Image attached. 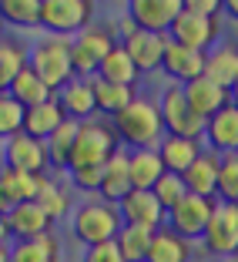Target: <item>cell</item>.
<instances>
[{"instance_id":"5b68a950","label":"cell","mask_w":238,"mask_h":262,"mask_svg":"<svg viewBox=\"0 0 238 262\" xmlns=\"http://www.w3.org/2000/svg\"><path fill=\"white\" fill-rule=\"evenodd\" d=\"M94 0H44L40 4V31L54 37H77L94 24Z\"/></svg>"},{"instance_id":"9a60e30c","label":"cell","mask_w":238,"mask_h":262,"mask_svg":"<svg viewBox=\"0 0 238 262\" xmlns=\"http://www.w3.org/2000/svg\"><path fill=\"white\" fill-rule=\"evenodd\" d=\"M117 208H121V219L128 225H145V229H154V232L161 229L164 219H168V212L161 208V202L154 199V192H141V188H131L117 202Z\"/></svg>"},{"instance_id":"52a82bcc","label":"cell","mask_w":238,"mask_h":262,"mask_svg":"<svg viewBox=\"0 0 238 262\" xmlns=\"http://www.w3.org/2000/svg\"><path fill=\"white\" fill-rule=\"evenodd\" d=\"M158 111L164 121V135H181V138H205V118L188 104L181 84H164L158 94Z\"/></svg>"},{"instance_id":"7dc6e473","label":"cell","mask_w":238,"mask_h":262,"mask_svg":"<svg viewBox=\"0 0 238 262\" xmlns=\"http://www.w3.org/2000/svg\"><path fill=\"white\" fill-rule=\"evenodd\" d=\"M208 262H238V255H228V259H208Z\"/></svg>"},{"instance_id":"83f0119b","label":"cell","mask_w":238,"mask_h":262,"mask_svg":"<svg viewBox=\"0 0 238 262\" xmlns=\"http://www.w3.org/2000/svg\"><path fill=\"white\" fill-rule=\"evenodd\" d=\"M91 88H94V104H98L101 118H114L117 111H124L138 98V88L114 84V81H104V77H91Z\"/></svg>"},{"instance_id":"60d3db41","label":"cell","mask_w":238,"mask_h":262,"mask_svg":"<svg viewBox=\"0 0 238 262\" xmlns=\"http://www.w3.org/2000/svg\"><path fill=\"white\" fill-rule=\"evenodd\" d=\"M81 262H128L117 249V242H101V246H87L81 252Z\"/></svg>"},{"instance_id":"44dd1931","label":"cell","mask_w":238,"mask_h":262,"mask_svg":"<svg viewBox=\"0 0 238 262\" xmlns=\"http://www.w3.org/2000/svg\"><path fill=\"white\" fill-rule=\"evenodd\" d=\"M34 202L44 208L47 219H51L54 225L74 215V195H70V188L61 185V178H57L54 171H47V175L40 178V188H37V199Z\"/></svg>"},{"instance_id":"74e56055","label":"cell","mask_w":238,"mask_h":262,"mask_svg":"<svg viewBox=\"0 0 238 262\" xmlns=\"http://www.w3.org/2000/svg\"><path fill=\"white\" fill-rule=\"evenodd\" d=\"M215 202H238V155H222Z\"/></svg>"},{"instance_id":"f35d334b","label":"cell","mask_w":238,"mask_h":262,"mask_svg":"<svg viewBox=\"0 0 238 262\" xmlns=\"http://www.w3.org/2000/svg\"><path fill=\"white\" fill-rule=\"evenodd\" d=\"M154 192V199L161 202V208L164 212H171V208L178 205V202L188 195V188H184V178L181 175H175V171H164L161 178H158V185L151 188Z\"/></svg>"},{"instance_id":"d6986e66","label":"cell","mask_w":238,"mask_h":262,"mask_svg":"<svg viewBox=\"0 0 238 262\" xmlns=\"http://www.w3.org/2000/svg\"><path fill=\"white\" fill-rule=\"evenodd\" d=\"M57 104H61V111L67 118H74V121H87V118H98V104H94V88L87 77H74V81H67V84L61 88V91L54 94Z\"/></svg>"},{"instance_id":"ba28073f","label":"cell","mask_w":238,"mask_h":262,"mask_svg":"<svg viewBox=\"0 0 238 262\" xmlns=\"http://www.w3.org/2000/svg\"><path fill=\"white\" fill-rule=\"evenodd\" d=\"M198 246L208 259L238 255V202H215L211 222H208Z\"/></svg>"},{"instance_id":"6da1fadb","label":"cell","mask_w":238,"mask_h":262,"mask_svg":"<svg viewBox=\"0 0 238 262\" xmlns=\"http://www.w3.org/2000/svg\"><path fill=\"white\" fill-rule=\"evenodd\" d=\"M121 145L128 148H158L164 138V121L161 111H158V98H148V94H138L124 111H117L111 118Z\"/></svg>"},{"instance_id":"bcb514c9","label":"cell","mask_w":238,"mask_h":262,"mask_svg":"<svg viewBox=\"0 0 238 262\" xmlns=\"http://www.w3.org/2000/svg\"><path fill=\"white\" fill-rule=\"evenodd\" d=\"M0 262H10V242H0Z\"/></svg>"},{"instance_id":"f1b7e54d","label":"cell","mask_w":238,"mask_h":262,"mask_svg":"<svg viewBox=\"0 0 238 262\" xmlns=\"http://www.w3.org/2000/svg\"><path fill=\"white\" fill-rule=\"evenodd\" d=\"M195 255V246L188 239H181L178 232H171L168 225L154 232L151 239V249H148V259L145 262H192Z\"/></svg>"},{"instance_id":"2e32d148","label":"cell","mask_w":238,"mask_h":262,"mask_svg":"<svg viewBox=\"0 0 238 262\" xmlns=\"http://www.w3.org/2000/svg\"><path fill=\"white\" fill-rule=\"evenodd\" d=\"M164 47H168V34H154V31H138L131 40H124V51L131 54V61L141 74L161 71Z\"/></svg>"},{"instance_id":"c3c4849f","label":"cell","mask_w":238,"mask_h":262,"mask_svg":"<svg viewBox=\"0 0 238 262\" xmlns=\"http://www.w3.org/2000/svg\"><path fill=\"white\" fill-rule=\"evenodd\" d=\"M231 104H238V84L231 88Z\"/></svg>"},{"instance_id":"603a6c76","label":"cell","mask_w":238,"mask_h":262,"mask_svg":"<svg viewBox=\"0 0 238 262\" xmlns=\"http://www.w3.org/2000/svg\"><path fill=\"white\" fill-rule=\"evenodd\" d=\"M201 151H205V141L201 138H181V135H164L161 145H158L164 171H175V175H184Z\"/></svg>"},{"instance_id":"f546056e","label":"cell","mask_w":238,"mask_h":262,"mask_svg":"<svg viewBox=\"0 0 238 262\" xmlns=\"http://www.w3.org/2000/svg\"><path fill=\"white\" fill-rule=\"evenodd\" d=\"M131 192V168H128V148L114 151L104 162V182H101V199L104 202H121Z\"/></svg>"},{"instance_id":"ac0fdd59","label":"cell","mask_w":238,"mask_h":262,"mask_svg":"<svg viewBox=\"0 0 238 262\" xmlns=\"http://www.w3.org/2000/svg\"><path fill=\"white\" fill-rule=\"evenodd\" d=\"M7 229H10V242L14 239H37L54 232V222L47 219V212L37 202H20L14 212H7Z\"/></svg>"},{"instance_id":"7402d4cb","label":"cell","mask_w":238,"mask_h":262,"mask_svg":"<svg viewBox=\"0 0 238 262\" xmlns=\"http://www.w3.org/2000/svg\"><path fill=\"white\" fill-rule=\"evenodd\" d=\"M184 98H188V104H192V108L208 121L215 111H222L225 104L231 101V91H225L222 84H215L211 77L201 74V77H195V81L184 84Z\"/></svg>"},{"instance_id":"f907efd6","label":"cell","mask_w":238,"mask_h":262,"mask_svg":"<svg viewBox=\"0 0 238 262\" xmlns=\"http://www.w3.org/2000/svg\"><path fill=\"white\" fill-rule=\"evenodd\" d=\"M4 168H7V165H4V151H0V171H4Z\"/></svg>"},{"instance_id":"7a4b0ae2","label":"cell","mask_w":238,"mask_h":262,"mask_svg":"<svg viewBox=\"0 0 238 262\" xmlns=\"http://www.w3.org/2000/svg\"><path fill=\"white\" fill-rule=\"evenodd\" d=\"M124 219L121 208L114 202H104L101 195L84 199L74 205V215H70V235L81 246H101V242H114L117 232H121Z\"/></svg>"},{"instance_id":"ee69618b","label":"cell","mask_w":238,"mask_h":262,"mask_svg":"<svg viewBox=\"0 0 238 262\" xmlns=\"http://www.w3.org/2000/svg\"><path fill=\"white\" fill-rule=\"evenodd\" d=\"M222 14L238 24V0H222Z\"/></svg>"},{"instance_id":"7c38bea8","label":"cell","mask_w":238,"mask_h":262,"mask_svg":"<svg viewBox=\"0 0 238 262\" xmlns=\"http://www.w3.org/2000/svg\"><path fill=\"white\" fill-rule=\"evenodd\" d=\"M181 10L184 0H128L124 4V14L138 24V31H154V34H168Z\"/></svg>"},{"instance_id":"e575fe53","label":"cell","mask_w":238,"mask_h":262,"mask_svg":"<svg viewBox=\"0 0 238 262\" xmlns=\"http://www.w3.org/2000/svg\"><path fill=\"white\" fill-rule=\"evenodd\" d=\"M151 239H154V229H145V225H121L117 232V249L128 262H145L148 259V249H151Z\"/></svg>"},{"instance_id":"277c9868","label":"cell","mask_w":238,"mask_h":262,"mask_svg":"<svg viewBox=\"0 0 238 262\" xmlns=\"http://www.w3.org/2000/svg\"><path fill=\"white\" fill-rule=\"evenodd\" d=\"M121 138H117L111 118H87L77 128V141L70 151V165H104L114 151H121ZM67 165V168H70Z\"/></svg>"},{"instance_id":"e0dca14e","label":"cell","mask_w":238,"mask_h":262,"mask_svg":"<svg viewBox=\"0 0 238 262\" xmlns=\"http://www.w3.org/2000/svg\"><path fill=\"white\" fill-rule=\"evenodd\" d=\"M205 77H211L225 91L238 84V40H218L205 54Z\"/></svg>"},{"instance_id":"9c48e42d","label":"cell","mask_w":238,"mask_h":262,"mask_svg":"<svg viewBox=\"0 0 238 262\" xmlns=\"http://www.w3.org/2000/svg\"><path fill=\"white\" fill-rule=\"evenodd\" d=\"M211 208H215V199H201V195L188 192L168 212L164 225H168L171 232H178L181 239H188L192 246H198L201 235H205V229H208V222H211Z\"/></svg>"},{"instance_id":"cb8c5ba5","label":"cell","mask_w":238,"mask_h":262,"mask_svg":"<svg viewBox=\"0 0 238 262\" xmlns=\"http://www.w3.org/2000/svg\"><path fill=\"white\" fill-rule=\"evenodd\" d=\"M128 168H131V188H141V192H151L158 185V178L164 175V162L158 148H131Z\"/></svg>"},{"instance_id":"681fc988","label":"cell","mask_w":238,"mask_h":262,"mask_svg":"<svg viewBox=\"0 0 238 262\" xmlns=\"http://www.w3.org/2000/svg\"><path fill=\"white\" fill-rule=\"evenodd\" d=\"M4 34H7V27H4V20H0V37H4Z\"/></svg>"},{"instance_id":"f6af8a7d","label":"cell","mask_w":238,"mask_h":262,"mask_svg":"<svg viewBox=\"0 0 238 262\" xmlns=\"http://www.w3.org/2000/svg\"><path fill=\"white\" fill-rule=\"evenodd\" d=\"M0 242H10V229H7V215H0Z\"/></svg>"},{"instance_id":"484cf974","label":"cell","mask_w":238,"mask_h":262,"mask_svg":"<svg viewBox=\"0 0 238 262\" xmlns=\"http://www.w3.org/2000/svg\"><path fill=\"white\" fill-rule=\"evenodd\" d=\"M31 57V40L17 37V34H4L0 37V94L14 84V77L27 68Z\"/></svg>"},{"instance_id":"7bdbcfd3","label":"cell","mask_w":238,"mask_h":262,"mask_svg":"<svg viewBox=\"0 0 238 262\" xmlns=\"http://www.w3.org/2000/svg\"><path fill=\"white\" fill-rule=\"evenodd\" d=\"M111 31H114V40H117V44H124V40H131L134 34H138V24L131 20L128 14H121L114 24H111Z\"/></svg>"},{"instance_id":"4316f807","label":"cell","mask_w":238,"mask_h":262,"mask_svg":"<svg viewBox=\"0 0 238 262\" xmlns=\"http://www.w3.org/2000/svg\"><path fill=\"white\" fill-rule=\"evenodd\" d=\"M64 121H67V115L61 111L57 98H51V101H44V104H34V108L23 111V131H27L31 138H40V141H47Z\"/></svg>"},{"instance_id":"d6a6232c","label":"cell","mask_w":238,"mask_h":262,"mask_svg":"<svg viewBox=\"0 0 238 262\" xmlns=\"http://www.w3.org/2000/svg\"><path fill=\"white\" fill-rule=\"evenodd\" d=\"M98 77H104V81H114V84L138 88V77H141V71L134 68L131 54L124 51V44H117L114 51H111V54L104 57V64H101V71H98Z\"/></svg>"},{"instance_id":"d4e9b609","label":"cell","mask_w":238,"mask_h":262,"mask_svg":"<svg viewBox=\"0 0 238 262\" xmlns=\"http://www.w3.org/2000/svg\"><path fill=\"white\" fill-rule=\"evenodd\" d=\"M64 249L57 232H47L37 239H14L10 242V262H61Z\"/></svg>"},{"instance_id":"4dcf8cb0","label":"cell","mask_w":238,"mask_h":262,"mask_svg":"<svg viewBox=\"0 0 238 262\" xmlns=\"http://www.w3.org/2000/svg\"><path fill=\"white\" fill-rule=\"evenodd\" d=\"M44 0H0V20L10 31H40Z\"/></svg>"},{"instance_id":"d590c367","label":"cell","mask_w":238,"mask_h":262,"mask_svg":"<svg viewBox=\"0 0 238 262\" xmlns=\"http://www.w3.org/2000/svg\"><path fill=\"white\" fill-rule=\"evenodd\" d=\"M67 182H70V188H74V192L94 199V195H101L104 165H70V168H67Z\"/></svg>"},{"instance_id":"ab89813d","label":"cell","mask_w":238,"mask_h":262,"mask_svg":"<svg viewBox=\"0 0 238 262\" xmlns=\"http://www.w3.org/2000/svg\"><path fill=\"white\" fill-rule=\"evenodd\" d=\"M20 202H23V195H20V185H17V175L10 168H4L0 171V215L14 212Z\"/></svg>"},{"instance_id":"3957f363","label":"cell","mask_w":238,"mask_h":262,"mask_svg":"<svg viewBox=\"0 0 238 262\" xmlns=\"http://www.w3.org/2000/svg\"><path fill=\"white\" fill-rule=\"evenodd\" d=\"M27 68L44 81L51 91H61L67 81H74V61H70V37H54V34H40L31 40V57Z\"/></svg>"},{"instance_id":"30bf717a","label":"cell","mask_w":238,"mask_h":262,"mask_svg":"<svg viewBox=\"0 0 238 262\" xmlns=\"http://www.w3.org/2000/svg\"><path fill=\"white\" fill-rule=\"evenodd\" d=\"M168 37L178 40V44H184V47H192V51L208 54V51L222 40V20H218V17H201V14H192V10H181L178 20L171 24Z\"/></svg>"},{"instance_id":"1f68e13d","label":"cell","mask_w":238,"mask_h":262,"mask_svg":"<svg viewBox=\"0 0 238 262\" xmlns=\"http://www.w3.org/2000/svg\"><path fill=\"white\" fill-rule=\"evenodd\" d=\"M77 128H81V121L67 118V121H64L61 128L44 141V145H47V158H51V171H67L70 151H74V141H77Z\"/></svg>"},{"instance_id":"8fae6325","label":"cell","mask_w":238,"mask_h":262,"mask_svg":"<svg viewBox=\"0 0 238 262\" xmlns=\"http://www.w3.org/2000/svg\"><path fill=\"white\" fill-rule=\"evenodd\" d=\"M4 151V165L14 171H27V175H44L51 171V158H47V145L40 138H31L27 131L7 138L0 145Z\"/></svg>"},{"instance_id":"836d02e7","label":"cell","mask_w":238,"mask_h":262,"mask_svg":"<svg viewBox=\"0 0 238 262\" xmlns=\"http://www.w3.org/2000/svg\"><path fill=\"white\" fill-rule=\"evenodd\" d=\"M7 94H10V98H17L23 108H34V104H44V101L54 98V91H51V88H47L31 68H23L20 74L14 77V84L7 88Z\"/></svg>"},{"instance_id":"ffe728a7","label":"cell","mask_w":238,"mask_h":262,"mask_svg":"<svg viewBox=\"0 0 238 262\" xmlns=\"http://www.w3.org/2000/svg\"><path fill=\"white\" fill-rule=\"evenodd\" d=\"M218 165H222V155L205 148L192 162V168L184 171V188L192 195H201V199H215V188H218Z\"/></svg>"},{"instance_id":"5bb4252c","label":"cell","mask_w":238,"mask_h":262,"mask_svg":"<svg viewBox=\"0 0 238 262\" xmlns=\"http://www.w3.org/2000/svg\"><path fill=\"white\" fill-rule=\"evenodd\" d=\"M205 148L218 155H238V104H225L205 121Z\"/></svg>"},{"instance_id":"b9f144b4","label":"cell","mask_w":238,"mask_h":262,"mask_svg":"<svg viewBox=\"0 0 238 262\" xmlns=\"http://www.w3.org/2000/svg\"><path fill=\"white\" fill-rule=\"evenodd\" d=\"M184 10L201 17H218L222 14V0H184Z\"/></svg>"},{"instance_id":"8992f818","label":"cell","mask_w":238,"mask_h":262,"mask_svg":"<svg viewBox=\"0 0 238 262\" xmlns=\"http://www.w3.org/2000/svg\"><path fill=\"white\" fill-rule=\"evenodd\" d=\"M114 47H117L114 31H111V27H104V24H91V27H84L77 37H70L74 77H87V81H91V77H98L104 57H108Z\"/></svg>"},{"instance_id":"4fadbf2b","label":"cell","mask_w":238,"mask_h":262,"mask_svg":"<svg viewBox=\"0 0 238 262\" xmlns=\"http://www.w3.org/2000/svg\"><path fill=\"white\" fill-rule=\"evenodd\" d=\"M161 74L168 77L171 84L184 88L188 81H195V77L205 74V54L168 37V47H164V57H161Z\"/></svg>"},{"instance_id":"8d00e7d4","label":"cell","mask_w":238,"mask_h":262,"mask_svg":"<svg viewBox=\"0 0 238 262\" xmlns=\"http://www.w3.org/2000/svg\"><path fill=\"white\" fill-rule=\"evenodd\" d=\"M23 111L27 108H23L17 98H10L7 91L0 94V145L23 131Z\"/></svg>"}]
</instances>
